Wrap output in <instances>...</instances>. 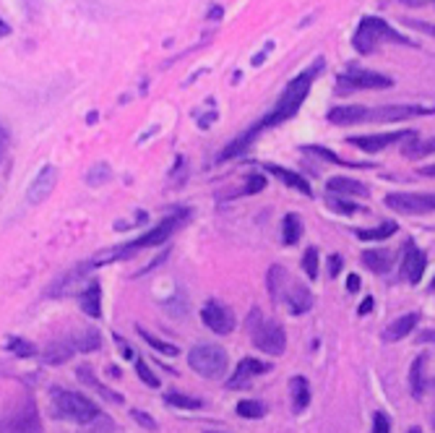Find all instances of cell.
Masks as SVG:
<instances>
[{
  "instance_id": "obj_39",
  "label": "cell",
  "mask_w": 435,
  "mask_h": 433,
  "mask_svg": "<svg viewBox=\"0 0 435 433\" xmlns=\"http://www.w3.org/2000/svg\"><path fill=\"white\" fill-rule=\"evenodd\" d=\"M164 311L170 313V316H175V319H180V316H185V311H188V303L180 295H175L170 300H164Z\"/></svg>"
},
{
  "instance_id": "obj_47",
  "label": "cell",
  "mask_w": 435,
  "mask_h": 433,
  "mask_svg": "<svg viewBox=\"0 0 435 433\" xmlns=\"http://www.w3.org/2000/svg\"><path fill=\"white\" fill-rule=\"evenodd\" d=\"M373 308H376V298H365V300L360 303L357 313H360V316H365V313H370Z\"/></svg>"
},
{
  "instance_id": "obj_35",
  "label": "cell",
  "mask_w": 435,
  "mask_h": 433,
  "mask_svg": "<svg viewBox=\"0 0 435 433\" xmlns=\"http://www.w3.org/2000/svg\"><path fill=\"white\" fill-rule=\"evenodd\" d=\"M238 415L240 417H247V420L264 417L266 415V405H264V402H258V399H243V402L238 405Z\"/></svg>"
},
{
  "instance_id": "obj_5",
  "label": "cell",
  "mask_w": 435,
  "mask_h": 433,
  "mask_svg": "<svg viewBox=\"0 0 435 433\" xmlns=\"http://www.w3.org/2000/svg\"><path fill=\"white\" fill-rule=\"evenodd\" d=\"M384 39H393V42L410 44L407 37L396 35L391 26L386 24L384 18H378V16H365L362 21H360V26L355 29V37H352V44H355V50L357 52L370 55V52L378 50V44L384 42Z\"/></svg>"
},
{
  "instance_id": "obj_38",
  "label": "cell",
  "mask_w": 435,
  "mask_h": 433,
  "mask_svg": "<svg viewBox=\"0 0 435 433\" xmlns=\"http://www.w3.org/2000/svg\"><path fill=\"white\" fill-rule=\"evenodd\" d=\"M8 350L18 358H32L37 353V347L29 345L26 339H8Z\"/></svg>"
},
{
  "instance_id": "obj_56",
  "label": "cell",
  "mask_w": 435,
  "mask_h": 433,
  "mask_svg": "<svg viewBox=\"0 0 435 433\" xmlns=\"http://www.w3.org/2000/svg\"><path fill=\"white\" fill-rule=\"evenodd\" d=\"M419 175H425V178H435V165H427L419 170Z\"/></svg>"
},
{
  "instance_id": "obj_24",
  "label": "cell",
  "mask_w": 435,
  "mask_h": 433,
  "mask_svg": "<svg viewBox=\"0 0 435 433\" xmlns=\"http://www.w3.org/2000/svg\"><path fill=\"white\" fill-rule=\"evenodd\" d=\"M266 170L271 175H276L279 181L284 183V185H290V188H295V191H300V193H305V196H310V183L302 178V175H298V173H292V170H287V167H279V165H266Z\"/></svg>"
},
{
  "instance_id": "obj_10",
  "label": "cell",
  "mask_w": 435,
  "mask_h": 433,
  "mask_svg": "<svg viewBox=\"0 0 435 433\" xmlns=\"http://www.w3.org/2000/svg\"><path fill=\"white\" fill-rule=\"evenodd\" d=\"M188 214V212H185ZM185 214H170L164 216L159 225L154 227V230H149V233L144 235V238H138V240L128 243V248L133 253L138 251V248H152V245H162V243H167L172 238V233L178 230L180 225H183V219H188Z\"/></svg>"
},
{
  "instance_id": "obj_44",
  "label": "cell",
  "mask_w": 435,
  "mask_h": 433,
  "mask_svg": "<svg viewBox=\"0 0 435 433\" xmlns=\"http://www.w3.org/2000/svg\"><path fill=\"white\" fill-rule=\"evenodd\" d=\"M130 415H133V420H136L138 425H144L146 431H157V420H154L152 415H146V413H141V410H133Z\"/></svg>"
},
{
  "instance_id": "obj_4",
  "label": "cell",
  "mask_w": 435,
  "mask_h": 433,
  "mask_svg": "<svg viewBox=\"0 0 435 433\" xmlns=\"http://www.w3.org/2000/svg\"><path fill=\"white\" fill-rule=\"evenodd\" d=\"M247 331L253 337V345L266 353V355H282L284 347H287V334H284L282 324L274 319H264L258 308L250 311L247 319Z\"/></svg>"
},
{
  "instance_id": "obj_37",
  "label": "cell",
  "mask_w": 435,
  "mask_h": 433,
  "mask_svg": "<svg viewBox=\"0 0 435 433\" xmlns=\"http://www.w3.org/2000/svg\"><path fill=\"white\" fill-rule=\"evenodd\" d=\"M302 269H305V274L310 279H316L318 277V248H307L305 256H302Z\"/></svg>"
},
{
  "instance_id": "obj_54",
  "label": "cell",
  "mask_w": 435,
  "mask_h": 433,
  "mask_svg": "<svg viewBox=\"0 0 435 433\" xmlns=\"http://www.w3.org/2000/svg\"><path fill=\"white\" fill-rule=\"evenodd\" d=\"M6 144H8V136H6V130L0 128V157H3V152H6Z\"/></svg>"
},
{
  "instance_id": "obj_53",
  "label": "cell",
  "mask_w": 435,
  "mask_h": 433,
  "mask_svg": "<svg viewBox=\"0 0 435 433\" xmlns=\"http://www.w3.org/2000/svg\"><path fill=\"white\" fill-rule=\"evenodd\" d=\"M404 6H410V8H422L425 3H430V0H401Z\"/></svg>"
},
{
  "instance_id": "obj_9",
  "label": "cell",
  "mask_w": 435,
  "mask_h": 433,
  "mask_svg": "<svg viewBox=\"0 0 435 433\" xmlns=\"http://www.w3.org/2000/svg\"><path fill=\"white\" fill-rule=\"evenodd\" d=\"M386 207L401 214H427L435 212V193H391L386 196Z\"/></svg>"
},
{
  "instance_id": "obj_42",
  "label": "cell",
  "mask_w": 435,
  "mask_h": 433,
  "mask_svg": "<svg viewBox=\"0 0 435 433\" xmlns=\"http://www.w3.org/2000/svg\"><path fill=\"white\" fill-rule=\"evenodd\" d=\"M302 152H307V154L324 157V159H329V162H333V165H347L341 157H336L333 152H329V149H324V147H302Z\"/></svg>"
},
{
  "instance_id": "obj_31",
  "label": "cell",
  "mask_w": 435,
  "mask_h": 433,
  "mask_svg": "<svg viewBox=\"0 0 435 433\" xmlns=\"http://www.w3.org/2000/svg\"><path fill=\"white\" fill-rule=\"evenodd\" d=\"M282 238L287 245H295V243L302 238V222H300V214H287L282 222Z\"/></svg>"
},
{
  "instance_id": "obj_19",
  "label": "cell",
  "mask_w": 435,
  "mask_h": 433,
  "mask_svg": "<svg viewBox=\"0 0 435 433\" xmlns=\"http://www.w3.org/2000/svg\"><path fill=\"white\" fill-rule=\"evenodd\" d=\"M261 126H264V123H261ZM261 126H253V128L243 130L238 139H232L230 144H227V147L222 149V154H219V162H224V159H235V157L245 154L247 147H250V144L256 141V136H258V130H261Z\"/></svg>"
},
{
  "instance_id": "obj_49",
  "label": "cell",
  "mask_w": 435,
  "mask_h": 433,
  "mask_svg": "<svg viewBox=\"0 0 435 433\" xmlns=\"http://www.w3.org/2000/svg\"><path fill=\"white\" fill-rule=\"evenodd\" d=\"M115 342H118V347H120V353H123V358H133V353H130L128 342L120 337V334H115Z\"/></svg>"
},
{
  "instance_id": "obj_58",
  "label": "cell",
  "mask_w": 435,
  "mask_h": 433,
  "mask_svg": "<svg viewBox=\"0 0 435 433\" xmlns=\"http://www.w3.org/2000/svg\"><path fill=\"white\" fill-rule=\"evenodd\" d=\"M209 18H222V8H219V6H214V11L209 13Z\"/></svg>"
},
{
  "instance_id": "obj_36",
  "label": "cell",
  "mask_w": 435,
  "mask_h": 433,
  "mask_svg": "<svg viewBox=\"0 0 435 433\" xmlns=\"http://www.w3.org/2000/svg\"><path fill=\"white\" fill-rule=\"evenodd\" d=\"M78 433H115V420L102 413V415H97L92 423H86Z\"/></svg>"
},
{
  "instance_id": "obj_12",
  "label": "cell",
  "mask_w": 435,
  "mask_h": 433,
  "mask_svg": "<svg viewBox=\"0 0 435 433\" xmlns=\"http://www.w3.org/2000/svg\"><path fill=\"white\" fill-rule=\"evenodd\" d=\"M279 300H284V303H287L290 313L300 316V313L310 311V305H313V295H310V290H307L305 285L295 282V279H292V274H290V279L284 282L282 293H279Z\"/></svg>"
},
{
  "instance_id": "obj_30",
  "label": "cell",
  "mask_w": 435,
  "mask_h": 433,
  "mask_svg": "<svg viewBox=\"0 0 435 433\" xmlns=\"http://www.w3.org/2000/svg\"><path fill=\"white\" fill-rule=\"evenodd\" d=\"M86 185H92V188H99L104 183L112 181V167L107 162H97L94 167H89V173H86Z\"/></svg>"
},
{
  "instance_id": "obj_21",
  "label": "cell",
  "mask_w": 435,
  "mask_h": 433,
  "mask_svg": "<svg viewBox=\"0 0 435 433\" xmlns=\"http://www.w3.org/2000/svg\"><path fill=\"white\" fill-rule=\"evenodd\" d=\"M326 191L333 193V196H367V185L365 183L355 181V178H331L326 183Z\"/></svg>"
},
{
  "instance_id": "obj_23",
  "label": "cell",
  "mask_w": 435,
  "mask_h": 433,
  "mask_svg": "<svg viewBox=\"0 0 435 433\" xmlns=\"http://www.w3.org/2000/svg\"><path fill=\"white\" fill-rule=\"evenodd\" d=\"M417 313H407V316H401L391 324V327H386L384 329V342H399L410 334L415 327H417Z\"/></svg>"
},
{
  "instance_id": "obj_22",
  "label": "cell",
  "mask_w": 435,
  "mask_h": 433,
  "mask_svg": "<svg viewBox=\"0 0 435 433\" xmlns=\"http://www.w3.org/2000/svg\"><path fill=\"white\" fill-rule=\"evenodd\" d=\"M68 342L76 353H92V350H99V347H102V334H99L94 327H86V329L76 331L73 337H68Z\"/></svg>"
},
{
  "instance_id": "obj_52",
  "label": "cell",
  "mask_w": 435,
  "mask_h": 433,
  "mask_svg": "<svg viewBox=\"0 0 435 433\" xmlns=\"http://www.w3.org/2000/svg\"><path fill=\"white\" fill-rule=\"evenodd\" d=\"M271 47H274L271 42L266 44V47H264V52H261V55H256V58H253V66H261V63L266 61V55H269V52H271Z\"/></svg>"
},
{
  "instance_id": "obj_11",
  "label": "cell",
  "mask_w": 435,
  "mask_h": 433,
  "mask_svg": "<svg viewBox=\"0 0 435 433\" xmlns=\"http://www.w3.org/2000/svg\"><path fill=\"white\" fill-rule=\"evenodd\" d=\"M201 321L214 334H230L235 329V313L219 300H206V305L201 308Z\"/></svg>"
},
{
  "instance_id": "obj_32",
  "label": "cell",
  "mask_w": 435,
  "mask_h": 433,
  "mask_svg": "<svg viewBox=\"0 0 435 433\" xmlns=\"http://www.w3.org/2000/svg\"><path fill=\"white\" fill-rule=\"evenodd\" d=\"M136 331L141 334V339H144V342H149V347H154V350H157V353H164V355H170V358L178 355V347L170 345V342H164V339H159V337H154L152 331H146L144 327H136Z\"/></svg>"
},
{
  "instance_id": "obj_46",
  "label": "cell",
  "mask_w": 435,
  "mask_h": 433,
  "mask_svg": "<svg viewBox=\"0 0 435 433\" xmlns=\"http://www.w3.org/2000/svg\"><path fill=\"white\" fill-rule=\"evenodd\" d=\"M404 24L415 26V29H422L425 35H433L435 37V26H430V24H422V21H412V18H404Z\"/></svg>"
},
{
  "instance_id": "obj_20",
  "label": "cell",
  "mask_w": 435,
  "mask_h": 433,
  "mask_svg": "<svg viewBox=\"0 0 435 433\" xmlns=\"http://www.w3.org/2000/svg\"><path fill=\"white\" fill-rule=\"evenodd\" d=\"M78 305H81V311L86 316L102 319V287H99V282H92L84 293L78 295Z\"/></svg>"
},
{
  "instance_id": "obj_29",
  "label": "cell",
  "mask_w": 435,
  "mask_h": 433,
  "mask_svg": "<svg viewBox=\"0 0 435 433\" xmlns=\"http://www.w3.org/2000/svg\"><path fill=\"white\" fill-rule=\"evenodd\" d=\"M399 230V225L393 222V219H388V222H384V225L378 227H370V230H357V238L360 240H386V238H393V233Z\"/></svg>"
},
{
  "instance_id": "obj_28",
  "label": "cell",
  "mask_w": 435,
  "mask_h": 433,
  "mask_svg": "<svg viewBox=\"0 0 435 433\" xmlns=\"http://www.w3.org/2000/svg\"><path fill=\"white\" fill-rule=\"evenodd\" d=\"M425 365H427V358H425V355H419L417 360L412 363L410 384H412V394H415V397H422V394H425V386H427Z\"/></svg>"
},
{
  "instance_id": "obj_60",
  "label": "cell",
  "mask_w": 435,
  "mask_h": 433,
  "mask_svg": "<svg viewBox=\"0 0 435 433\" xmlns=\"http://www.w3.org/2000/svg\"><path fill=\"white\" fill-rule=\"evenodd\" d=\"M430 290H433V293H435V279H433V282H430Z\"/></svg>"
},
{
  "instance_id": "obj_55",
  "label": "cell",
  "mask_w": 435,
  "mask_h": 433,
  "mask_svg": "<svg viewBox=\"0 0 435 433\" xmlns=\"http://www.w3.org/2000/svg\"><path fill=\"white\" fill-rule=\"evenodd\" d=\"M8 35H11L8 21H3V18H0V37H8Z\"/></svg>"
},
{
  "instance_id": "obj_41",
  "label": "cell",
  "mask_w": 435,
  "mask_h": 433,
  "mask_svg": "<svg viewBox=\"0 0 435 433\" xmlns=\"http://www.w3.org/2000/svg\"><path fill=\"white\" fill-rule=\"evenodd\" d=\"M329 207H331L333 212H339V214H355V212H360V207L355 201H341L339 196H331V199H329Z\"/></svg>"
},
{
  "instance_id": "obj_59",
  "label": "cell",
  "mask_w": 435,
  "mask_h": 433,
  "mask_svg": "<svg viewBox=\"0 0 435 433\" xmlns=\"http://www.w3.org/2000/svg\"><path fill=\"white\" fill-rule=\"evenodd\" d=\"M407 433H422V431H419V428H412V431H407Z\"/></svg>"
},
{
  "instance_id": "obj_61",
  "label": "cell",
  "mask_w": 435,
  "mask_h": 433,
  "mask_svg": "<svg viewBox=\"0 0 435 433\" xmlns=\"http://www.w3.org/2000/svg\"><path fill=\"white\" fill-rule=\"evenodd\" d=\"M433 423H435V413H433Z\"/></svg>"
},
{
  "instance_id": "obj_16",
  "label": "cell",
  "mask_w": 435,
  "mask_h": 433,
  "mask_svg": "<svg viewBox=\"0 0 435 433\" xmlns=\"http://www.w3.org/2000/svg\"><path fill=\"white\" fill-rule=\"evenodd\" d=\"M269 368H271V363H261V360H256V358H245V360H240L238 371L232 373V379H230V389L250 386V382H253L256 376H261V373H266Z\"/></svg>"
},
{
  "instance_id": "obj_48",
  "label": "cell",
  "mask_w": 435,
  "mask_h": 433,
  "mask_svg": "<svg viewBox=\"0 0 435 433\" xmlns=\"http://www.w3.org/2000/svg\"><path fill=\"white\" fill-rule=\"evenodd\" d=\"M339 272H341V256H331V259H329V274L336 277Z\"/></svg>"
},
{
  "instance_id": "obj_17",
  "label": "cell",
  "mask_w": 435,
  "mask_h": 433,
  "mask_svg": "<svg viewBox=\"0 0 435 433\" xmlns=\"http://www.w3.org/2000/svg\"><path fill=\"white\" fill-rule=\"evenodd\" d=\"M76 376H78V382L86 384L89 389H94L97 394H102V399H107V402H115V405H123V394L112 391L110 386H104V384L94 376V371H92L89 365H81V368L76 371Z\"/></svg>"
},
{
  "instance_id": "obj_1",
  "label": "cell",
  "mask_w": 435,
  "mask_h": 433,
  "mask_svg": "<svg viewBox=\"0 0 435 433\" xmlns=\"http://www.w3.org/2000/svg\"><path fill=\"white\" fill-rule=\"evenodd\" d=\"M321 68H324V61H318L313 68L302 71L300 76L292 78L290 84H287V89L282 92V97L276 99L274 110L266 115L264 126H279V123L295 118V115H298V110L302 107V102L307 99V94H310V87H313V81H316L318 71H321Z\"/></svg>"
},
{
  "instance_id": "obj_18",
  "label": "cell",
  "mask_w": 435,
  "mask_h": 433,
  "mask_svg": "<svg viewBox=\"0 0 435 433\" xmlns=\"http://www.w3.org/2000/svg\"><path fill=\"white\" fill-rule=\"evenodd\" d=\"M329 121H331L333 126H357V123L367 121V107H360V104L331 107V110H329Z\"/></svg>"
},
{
  "instance_id": "obj_7",
  "label": "cell",
  "mask_w": 435,
  "mask_h": 433,
  "mask_svg": "<svg viewBox=\"0 0 435 433\" xmlns=\"http://www.w3.org/2000/svg\"><path fill=\"white\" fill-rule=\"evenodd\" d=\"M388 87H393L391 78L378 73V71H367V68H350L336 78L339 94L360 92V89H388Z\"/></svg>"
},
{
  "instance_id": "obj_6",
  "label": "cell",
  "mask_w": 435,
  "mask_h": 433,
  "mask_svg": "<svg viewBox=\"0 0 435 433\" xmlns=\"http://www.w3.org/2000/svg\"><path fill=\"white\" fill-rule=\"evenodd\" d=\"M188 363L204 379H222L224 373H227V350L219 345L198 342V345L190 347Z\"/></svg>"
},
{
  "instance_id": "obj_15",
  "label": "cell",
  "mask_w": 435,
  "mask_h": 433,
  "mask_svg": "<svg viewBox=\"0 0 435 433\" xmlns=\"http://www.w3.org/2000/svg\"><path fill=\"white\" fill-rule=\"evenodd\" d=\"M415 136V130H399V133H367V136H355L350 139V144L360 147L362 152L367 154H378L381 149H386L388 144L393 141H404V139H412Z\"/></svg>"
},
{
  "instance_id": "obj_27",
  "label": "cell",
  "mask_w": 435,
  "mask_h": 433,
  "mask_svg": "<svg viewBox=\"0 0 435 433\" xmlns=\"http://www.w3.org/2000/svg\"><path fill=\"white\" fill-rule=\"evenodd\" d=\"M362 264H365L370 272H376V274H384L388 272L393 264V256L388 251H365L362 253Z\"/></svg>"
},
{
  "instance_id": "obj_3",
  "label": "cell",
  "mask_w": 435,
  "mask_h": 433,
  "mask_svg": "<svg viewBox=\"0 0 435 433\" xmlns=\"http://www.w3.org/2000/svg\"><path fill=\"white\" fill-rule=\"evenodd\" d=\"M0 433H42L39 410L32 394H24L0 413Z\"/></svg>"
},
{
  "instance_id": "obj_51",
  "label": "cell",
  "mask_w": 435,
  "mask_h": 433,
  "mask_svg": "<svg viewBox=\"0 0 435 433\" xmlns=\"http://www.w3.org/2000/svg\"><path fill=\"white\" fill-rule=\"evenodd\" d=\"M24 6H26V11H29V16L35 18L37 11H39V0H24Z\"/></svg>"
},
{
  "instance_id": "obj_14",
  "label": "cell",
  "mask_w": 435,
  "mask_h": 433,
  "mask_svg": "<svg viewBox=\"0 0 435 433\" xmlns=\"http://www.w3.org/2000/svg\"><path fill=\"white\" fill-rule=\"evenodd\" d=\"M55 185H58V167L44 165L42 170L37 173L35 181H32L29 191H26V199H29V204H42V201L47 199L52 191H55Z\"/></svg>"
},
{
  "instance_id": "obj_57",
  "label": "cell",
  "mask_w": 435,
  "mask_h": 433,
  "mask_svg": "<svg viewBox=\"0 0 435 433\" xmlns=\"http://www.w3.org/2000/svg\"><path fill=\"white\" fill-rule=\"evenodd\" d=\"M97 121H99V115H97V110H92V113L86 115V123H89V126H94Z\"/></svg>"
},
{
  "instance_id": "obj_8",
  "label": "cell",
  "mask_w": 435,
  "mask_h": 433,
  "mask_svg": "<svg viewBox=\"0 0 435 433\" xmlns=\"http://www.w3.org/2000/svg\"><path fill=\"white\" fill-rule=\"evenodd\" d=\"M435 113V104H386V107H367L365 123H396L407 121L415 115H430Z\"/></svg>"
},
{
  "instance_id": "obj_43",
  "label": "cell",
  "mask_w": 435,
  "mask_h": 433,
  "mask_svg": "<svg viewBox=\"0 0 435 433\" xmlns=\"http://www.w3.org/2000/svg\"><path fill=\"white\" fill-rule=\"evenodd\" d=\"M264 188H266V178H264V175H250V178H247V185H245L247 196H256V193L264 191Z\"/></svg>"
},
{
  "instance_id": "obj_26",
  "label": "cell",
  "mask_w": 435,
  "mask_h": 433,
  "mask_svg": "<svg viewBox=\"0 0 435 433\" xmlns=\"http://www.w3.org/2000/svg\"><path fill=\"white\" fill-rule=\"evenodd\" d=\"M290 394H292V405L295 410H305L310 405V384L305 376H295L290 382Z\"/></svg>"
},
{
  "instance_id": "obj_45",
  "label": "cell",
  "mask_w": 435,
  "mask_h": 433,
  "mask_svg": "<svg viewBox=\"0 0 435 433\" xmlns=\"http://www.w3.org/2000/svg\"><path fill=\"white\" fill-rule=\"evenodd\" d=\"M370 433H391V423H388V417L384 413H376L373 415V431Z\"/></svg>"
},
{
  "instance_id": "obj_62",
  "label": "cell",
  "mask_w": 435,
  "mask_h": 433,
  "mask_svg": "<svg viewBox=\"0 0 435 433\" xmlns=\"http://www.w3.org/2000/svg\"><path fill=\"white\" fill-rule=\"evenodd\" d=\"M430 3H435V0H430Z\"/></svg>"
},
{
  "instance_id": "obj_34",
  "label": "cell",
  "mask_w": 435,
  "mask_h": 433,
  "mask_svg": "<svg viewBox=\"0 0 435 433\" xmlns=\"http://www.w3.org/2000/svg\"><path fill=\"white\" fill-rule=\"evenodd\" d=\"M435 152V136L427 141H417V136H412L410 144L404 147V157H425Z\"/></svg>"
},
{
  "instance_id": "obj_2",
  "label": "cell",
  "mask_w": 435,
  "mask_h": 433,
  "mask_svg": "<svg viewBox=\"0 0 435 433\" xmlns=\"http://www.w3.org/2000/svg\"><path fill=\"white\" fill-rule=\"evenodd\" d=\"M52 415L71 420V423L86 425L92 423L97 415H102V410L97 408L89 397L78 394V391L52 389Z\"/></svg>"
},
{
  "instance_id": "obj_25",
  "label": "cell",
  "mask_w": 435,
  "mask_h": 433,
  "mask_svg": "<svg viewBox=\"0 0 435 433\" xmlns=\"http://www.w3.org/2000/svg\"><path fill=\"white\" fill-rule=\"evenodd\" d=\"M73 353H76V350L71 347L68 339H58V342H52V345L42 353V360L47 365H60V363H66Z\"/></svg>"
},
{
  "instance_id": "obj_50",
  "label": "cell",
  "mask_w": 435,
  "mask_h": 433,
  "mask_svg": "<svg viewBox=\"0 0 435 433\" xmlns=\"http://www.w3.org/2000/svg\"><path fill=\"white\" fill-rule=\"evenodd\" d=\"M347 290H350V293H357L360 290V277L357 274H350V277H347Z\"/></svg>"
},
{
  "instance_id": "obj_40",
  "label": "cell",
  "mask_w": 435,
  "mask_h": 433,
  "mask_svg": "<svg viewBox=\"0 0 435 433\" xmlns=\"http://www.w3.org/2000/svg\"><path fill=\"white\" fill-rule=\"evenodd\" d=\"M136 373H138V379H141L146 386H152V389H157V386H159V379L154 376V371L144 363V360H136Z\"/></svg>"
},
{
  "instance_id": "obj_33",
  "label": "cell",
  "mask_w": 435,
  "mask_h": 433,
  "mask_svg": "<svg viewBox=\"0 0 435 433\" xmlns=\"http://www.w3.org/2000/svg\"><path fill=\"white\" fill-rule=\"evenodd\" d=\"M164 405H172V408L178 410H198L204 408V402L196 397H185V394H178V391H170V394H164Z\"/></svg>"
},
{
  "instance_id": "obj_13",
  "label": "cell",
  "mask_w": 435,
  "mask_h": 433,
  "mask_svg": "<svg viewBox=\"0 0 435 433\" xmlns=\"http://www.w3.org/2000/svg\"><path fill=\"white\" fill-rule=\"evenodd\" d=\"M425 267H427L425 253L410 240L404 245V256H401V277L407 279L410 285H417L419 279H422V274H425Z\"/></svg>"
}]
</instances>
